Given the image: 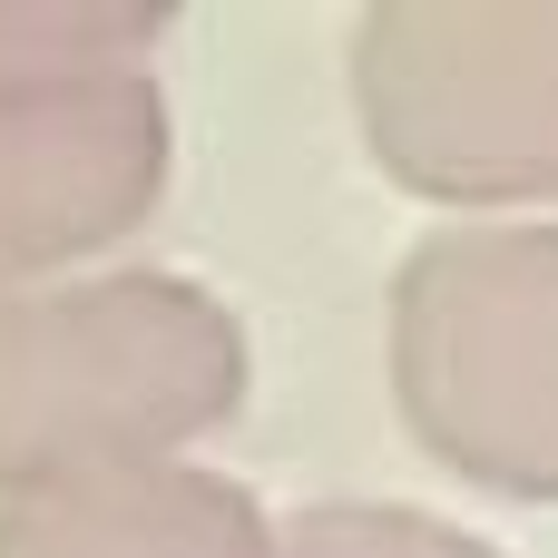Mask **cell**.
Instances as JSON below:
<instances>
[{
    "label": "cell",
    "instance_id": "obj_6",
    "mask_svg": "<svg viewBox=\"0 0 558 558\" xmlns=\"http://www.w3.org/2000/svg\"><path fill=\"white\" fill-rule=\"evenodd\" d=\"M157 39H167V10H10L0 0V98L69 88L98 69H147Z\"/></svg>",
    "mask_w": 558,
    "mask_h": 558
},
{
    "label": "cell",
    "instance_id": "obj_7",
    "mask_svg": "<svg viewBox=\"0 0 558 558\" xmlns=\"http://www.w3.org/2000/svg\"><path fill=\"white\" fill-rule=\"evenodd\" d=\"M284 558H510L412 500H324L304 520H284Z\"/></svg>",
    "mask_w": 558,
    "mask_h": 558
},
{
    "label": "cell",
    "instance_id": "obj_3",
    "mask_svg": "<svg viewBox=\"0 0 558 558\" xmlns=\"http://www.w3.org/2000/svg\"><path fill=\"white\" fill-rule=\"evenodd\" d=\"M343 69L392 186L461 226L558 196V0H373Z\"/></svg>",
    "mask_w": 558,
    "mask_h": 558
},
{
    "label": "cell",
    "instance_id": "obj_5",
    "mask_svg": "<svg viewBox=\"0 0 558 558\" xmlns=\"http://www.w3.org/2000/svg\"><path fill=\"white\" fill-rule=\"evenodd\" d=\"M0 558H284V530L196 461L78 471L0 500Z\"/></svg>",
    "mask_w": 558,
    "mask_h": 558
},
{
    "label": "cell",
    "instance_id": "obj_1",
    "mask_svg": "<svg viewBox=\"0 0 558 558\" xmlns=\"http://www.w3.org/2000/svg\"><path fill=\"white\" fill-rule=\"evenodd\" d=\"M255 353L216 284L167 265L69 275L0 304V500L177 461L245 412Z\"/></svg>",
    "mask_w": 558,
    "mask_h": 558
},
{
    "label": "cell",
    "instance_id": "obj_4",
    "mask_svg": "<svg viewBox=\"0 0 558 558\" xmlns=\"http://www.w3.org/2000/svg\"><path fill=\"white\" fill-rule=\"evenodd\" d=\"M167 157L177 128L147 69L0 98V304L69 284L88 255L137 235L167 196Z\"/></svg>",
    "mask_w": 558,
    "mask_h": 558
},
{
    "label": "cell",
    "instance_id": "obj_2",
    "mask_svg": "<svg viewBox=\"0 0 558 558\" xmlns=\"http://www.w3.org/2000/svg\"><path fill=\"white\" fill-rule=\"evenodd\" d=\"M392 402L500 500H558V216H471L392 275Z\"/></svg>",
    "mask_w": 558,
    "mask_h": 558
}]
</instances>
